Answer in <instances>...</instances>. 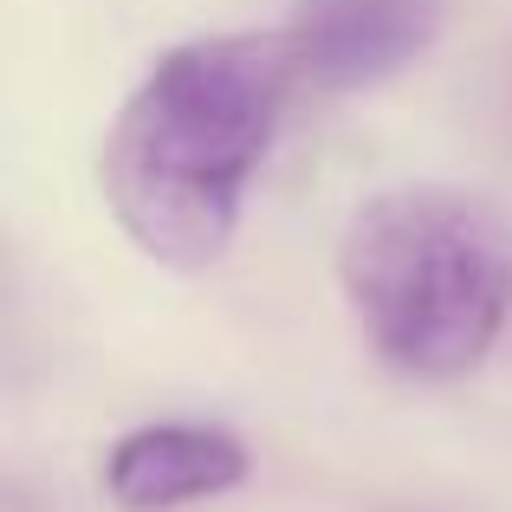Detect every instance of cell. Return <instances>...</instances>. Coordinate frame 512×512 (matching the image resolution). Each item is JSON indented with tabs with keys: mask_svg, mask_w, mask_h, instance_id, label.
<instances>
[{
	"mask_svg": "<svg viewBox=\"0 0 512 512\" xmlns=\"http://www.w3.org/2000/svg\"><path fill=\"white\" fill-rule=\"evenodd\" d=\"M338 279L389 370L454 383L493 357L512 318V227L467 188H383L350 214Z\"/></svg>",
	"mask_w": 512,
	"mask_h": 512,
	"instance_id": "obj_2",
	"label": "cell"
},
{
	"mask_svg": "<svg viewBox=\"0 0 512 512\" xmlns=\"http://www.w3.org/2000/svg\"><path fill=\"white\" fill-rule=\"evenodd\" d=\"M441 33V0H299L292 39L305 52V78L325 91L383 85L409 59H422Z\"/></svg>",
	"mask_w": 512,
	"mask_h": 512,
	"instance_id": "obj_3",
	"label": "cell"
},
{
	"mask_svg": "<svg viewBox=\"0 0 512 512\" xmlns=\"http://www.w3.org/2000/svg\"><path fill=\"white\" fill-rule=\"evenodd\" d=\"M299 85L312 78L292 26L169 46L124 98L98 156L117 227L163 266H214Z\"/></svg>",
	"mask_w": 512,
	"mask_h": 512,
	"instance_id": "obj_1",
	"label": "cell"
},
{
	"mask_svg": "<svg viewBox=\"0 0 512 512\" xmlns=\"http://www.w3.org/2000/svg\"><path fill=\"white\" fill-rule=\"evenodd\" d=\"M247 480V448L214 422H150L130 428L104 461V493L124 512H175L234 493Z\"/></svg>",
	"mask_w": 512,
	"mask_h": 512,
	"instance_id": "obj_4",
	"label": "cell"
}]
</instances>
